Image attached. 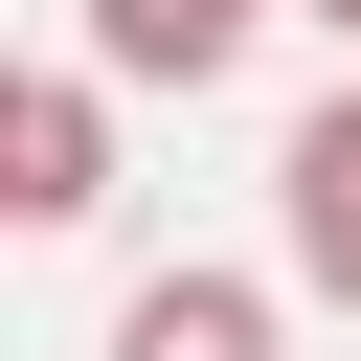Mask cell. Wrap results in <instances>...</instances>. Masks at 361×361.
I'll list each match as a JSON object with an SVG mask.
<instances>
[{
	"label": "cell",
	"mask_w": 361,
	"mask_h": 361,
	"mask_svg": "<svg viewBox=\"0 0 361 361\" xmlns=\"http://www.w3.org/2000/svg\"><path fill=\"white\" fill-rule=\"evenodd\" d=\"M293 23H316V45H338V68H361V0H293Z\"/></svg>",
	"instance_id": "cell-5"
},
{
	"label": "cell",
	"mask_w": 361,
	"mask_h": 361,
	"mask_svg": "<svg viewBox=\"0 0 361 361\" xmlns=\"http://www.w3.org/2000/svg\"><path fill=\"white\" fill-rule=\"evenodd\" d=\"M271 23H293V0H90V68H113V90H226Z\"/></svg>",
	"instance_id": "cell-3"
},
{
	"label": "cell",
	"mask_w": 361,
	"mask_h": 361,
	"mask_svg": "<svg viewBox=\"0 0 361 361\" xmlns=\"http://www.w3.org/2000/svg\"><path fill=\"white\" fill-rule=\"evenodd\" d=\"M271 271H293L316 316H361V68L271 135Z\"/></svg>",
	"instance_id": "cell-1"
},
{
	"label": "cell",
	"mask_w": 361,
	"mask_h": 361,
	"mask_svg": "<svg viewBox=\"0 0 361 361\" xmlns=\"http://www.w3.org/2000/svg\"><path fill=\"white\" fill-rule=\"evenodd\" d=\"M293 316H271V271H135L113 293V361H271Z\"/></svg>",
	"instance_id": "cell-4"
},
{
	"label": "cell",
	"mask_w": 361,
	"mask_h": 361,
	"mask_svg": "<svg viewBox=\"0 0 361 361\" xmlns=\"http://www.w3.org/2000/svg\"><path fill=\"white\" fill-rule=\"evenodd\" d=\"M90 203H113V68L68 45L0 90V226H90Z\"/></svg>",
	"instance_id": "cell-2"
}]
</instances>
